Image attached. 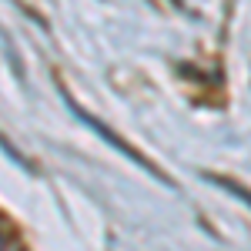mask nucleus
<instances>
[{
	"instance_id": "nucleus-1",
	"label": "nucleus",
	"mask_w": 251,
	"mask_h": 251,
	"mask_svg": "<svg viewBox=\"0 0 251 251\" xmlns=\"http://www.w3.org/2000/svg\"><path fill=\"white\" fill-rule=\"evenodd\" d=\"M64 100H67V107H71V114L77 117L80 124H84V127H91V131H94V134H100L104 137V144H111V148H117V151H121V154L124 157H131V161H134V164H141V168H144V171L148 174H154L157 181H164V184H174L171 177H168V174H161L154 168V164H151V161H148V157L144 154H137L134 148H131V144H127V141H121V134H114V131H111V127H104V124H100V121H97V117H91L87 114V111H80L77 104H74V97L67 94V91H64Z\"/></svg>"
},
{
	"instance_id": "nucleus-2",
	"label": "nucleus",
	"mask_w": 251,
	"mask_h": 251,
	"mask_svg": "<svg viewBox=\"0 0 251 251\" xmlns=\"http://www.w3.org/2000/svg\"><path fill=\"white\" fill-rule=\"evenodd\" d=\"M208 181H211V184H218V188H225V191L234 194V198H241L245 204H251V191H248V188H241V184H234L231 177H218V174H208Z\"/></svg>"
},
{
	"instance_id": "nucleus-3",
	"label": "nucleus",
	"mask_w": 251,
	"mask_h": 251,
	"mask_svg": "<svg viewBox=\"0 0 251 251\" xmlns=\"http://www.w3.org/2000/svg\"><path fill=\"white\" fill-rule=\"evenodd\" d=\"M7 248V234H3V228H0V251Z\"/></svg>"
}]
</instances>
